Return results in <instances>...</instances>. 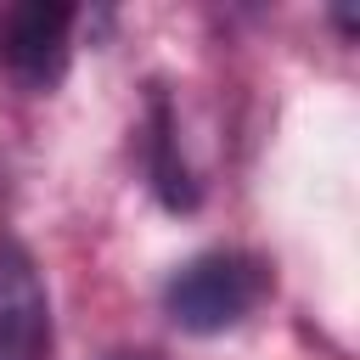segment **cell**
Masks as SVG:
<instances>
[{
  "label": "cell",
  "instance_id": "cell-4",
  "mask_svg": "<svg viewBox=\"0 0 360 360\" xmlns=\"http://www.w3.org/2000/svg\"><path fill=\"white\" fill-rule=\"evenodd\" d=\"M146 146H152V186H158V197L169 208H191L197 202V180H191L186 158L174 152V118H169L163 96H152V135H146Z\"/></svg>",
  "mask_w": 360,
  "mask_h": 360
},
{
  "label": "cell",
  "instance_id": "cell-5",
  "mask_svg": "<svg viewBox=\"0 0 360 360\" xmlns=\"http://www.w3.org/2000/svg\"><path fill=\"white\" fill-rule=\"evenodd\" d=\"M112 360H158V354H146V349H124V354H112Z\"/></svg>",
  "mask_w": 360,
  "mask_h": 360
},
{
  "label": "cell",
  "instance_id": "cell-1",
  "mask_svg": "<svg viewBox=\"0 0 360 360\" xmlns=\"http://www.w3.org/2000/svg\"><path fill=\"white\" fill-rule=\"evenodd\" d=\"M270 292V270L242 253V248H214V253H197L186 259L169 287H163V309L180 332H225L236 321H248L259 309V298Z\"/></svg>",
  "mask_w": 360,
  "mask_h": 360
},
{
  "label": "cell",
  "instance_id": "cell-3",
  "mask_svg": "<svg viewBox=\"0 0 360 360\" xmlns=\"http://www.w3.org/2000/svg\"><path fill=\"white\" fill-rule=\"evenodd\" d=\"M0 360H51V304L34 259L0 236Z\"/></svg>",
  "mask_w": 360,
  "mask_h": 360
},
{
  "label": "cell",
  "instance_id": "cell-2",
  "mask_svg": "<svg viewBox=\"0 0 360 360\" xmlns=\"http://www.w3.org/2000/svg\"><path fill=\"white\" fill-rule=\"evenodd\" d=\"M68 34H73V6H45L22 0L0 11V62L22 84H56L68 68Z\"/></svg>",
  "mask_w": 360,
  "mask_h": 360
}]
</instances>
